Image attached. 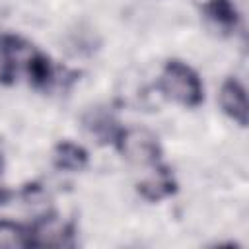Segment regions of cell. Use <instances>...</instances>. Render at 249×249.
Here are the masks:
<instances>
[{"label":"cell","mask_w":249,"mask_h":249,"mask_svg":"<svg viewBox=\"0 0 249 249\" xmlns=\"http://www.w3.org/2000/svg\"><path fill=\"white\" fill-rule=\"evenodd\" d=\"M158 86L167 99L183 107H198L204 101V86L198 74L183 60H167L163 64Z\"/></svg>","instance_id":"obj_1"},{"label":"cell","mask_w":249,"mask_h":249,"mask_svg":"<svg viewBox=\"0 0 249 249\" xmlns=\"http://www.w3.org/2000/svg\"><path fill=\"white\" fill-rule=\"evenodd\" d=\"M113 142L119 150V154L138 165H156L161 158V146L158 136L140 126H128L119 128L113 136Z\"/></svg>","instance_id":"obj_2"},{"label":"cell","mask_w":249,"mask_h":249,"mask_svg":"<svg viewBox=\"0 0 249 249\" xmlns=\"http://www.w3.org/2000/svg\"><path fill=\"white\" fill-rule=\"evenodd\" d=\"M74 224L54 212H47L27 226V247H74Z\"/></svg>","instance_id":"obj_3"},{"label":"cell","mask_w":249,"mask_h":249,"mask_svg":"<svg viewBox=\"0 0 249 249\" xmlns=\"http://www.w3.org/2000/svg\"><path fill=\"white\" fill-rule=\"evenodd\" d=\"M220 105L224 113L239 126L247 124V93L239 80L228 78L220 88Z\"/></svg>","instance_id":"obj_4"},{"label":"cell","mask_w":249,"mask_h":249,"mask_svg":"<svg viewBox=\"0 0 249 249\" xmlns=\"http://www.w3.org/2000/svg\"><path fill=\"white\" fill-rule=\"evenodd\" d=\"M138 193L148 202H160L177 193V181L167 165L158 163L154 169V175L138 183Z\"/></svg>","instance_id":"obj_5"},{"label":"cell","mask_w":249,"mask_h":249,"mask_svg":"<svg viewBox=\"0 0 249 249\" xmlns=\"http://www.w3.org/2000/svg\"><path fill=\"white\" fill-rule=\"evenodd\" d=\"M88 152L76 142L62 140L54 146L53 152V163L60 171H82L88 165Z\"/></svg>","instance_id":"obj_6"},{"label":"cell","mask_w":249,"mask_h":249,"mask_svg":"<svg viewBox=\"0 0 249 249\" xmlns=\"http://www.w3.org/2000/svg\"><path fill=\"white\" fill-rule=\"evenodd\" d=\"M25 74L29 76V82L37 89H47L54 82V66L47 54L41 51H33L27 64H25Z\"/></svg>","instance_id":"obj_7"},{"label":"cell","mask_w":249,"mask_h":249,"mask_svg":"<svg viewBox=\"0 0 249 249\" xmlns=\"http://www.w3.org/2000/svg\"><path fill=\"white\" fill-rule=\"evenodd\" d=\"M204 14L210 21H214L218 27L231 31L239 23V14L231 0H208L204 4Z\"/></svg>","instance_id":"obj_8"},{"label":"cell","mask_w":249,"mask_h":249,"mask_svg":"<svg viewBox=\"0 0 249 249\" xmlns=\"http://www.w3.org/2000/svg\"><path fill=\"white\" fill-rule=\"evenodd\" d=\"M27 247V228L10 222L0 220V247Z\"/></svg>","instance_id":"obj_9"},{"label":"cell","mask_w":249,"mask_h":249,"mask_svg":"<svg viewBox=\"0 0 249 249\" xmlns=\"http://www.w3.org/2000/svg\"><path fill=\"white\" fill-rule=\"evenodd\" d=\"M2 167H4V160H2V156H0V173H2Z\"/></svg>","instance_id":"obj_10"}]
</instances>
